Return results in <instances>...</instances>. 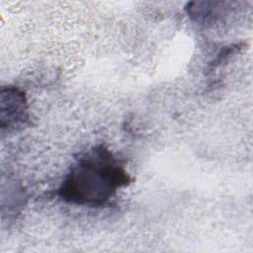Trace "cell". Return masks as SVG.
<instances>
[{
    "label": "cell",
    "mask_w": 253,
    "mask_h": 253,
    "mask_svg": "<svg viewBox=\"0 0 253 253\" xmlns=\"http://www.w3.org/2000/svg\"><path fill=\"white\" fill-rule=\"evenodd\" d=\"M130 181L124 166L103 145L94 146L76 159L58 189L66 203L103 207Z\"/></svg>",
    "instance_id": "1"
},
{
    "label": "cell",
    "mask_w": 253,
    "mask_h": 253,
    "mask_svg": "<svg viewBox=\"0 0 253 253\" xmlns=\"http://www.w3.org/2000/svg\"><path fill=\"white\" fill-rule=\"evenodd\" d=\"M28 119L27 102L22 91L8 87L1 91V126L17 127Z\"/></svg>",
    "instance_id": "2"
}]
</instances>
